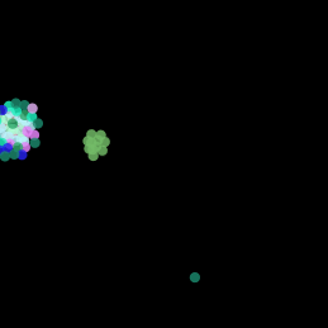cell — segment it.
<instances>
[{
  "instance_id": "6da1fadb",
  "label": "cell",
  "mask_w": 328,
  "mask_h": 328,
  "mask_svg": "<svg viewBox=\"0 0 328 328\" xmlns=\"http://www.w3.org/2000/svg\"><path fill=\"white\" fill-rule=\"evenodd\" d=\"M27 112H28L29 114H37V112H38V106H37V104H33V103L28 104V106H27Z\"/></svg>"
},
{
  "instance_id": "7a4b0ae2",
  "label": "cell",
  "mask_w": 328,
  "mask_h": 328,
  "mask_svg": "<svg viewBox=\"0 0 328 328\" xmlns=\"http://www.w3.org/2000/svg\"><path fill=\"white\" fill-rule=\"evenodd\" d=\"M29 143L32 146V148H37V147H39L41 141H39V138H32V139H29Z\"/></svg>"
},
{
  "instance_id": "3957f363",
  "label": "cell",
  "mask_w": 328,
  "mask_h": 328,
  "mask_svg": "<svg viewBox=\"0 0 328 328\" xmlns=\"http://www.w3.org/2000/svg\"><path fill=\"white\" fill-rule=\"evenodd\" d=\"M105 137H106V136H105L104 131H98V132H96V137H95V139H96V141H99V142L102 143V141L104 139Z\"/></svg>"
},
{
  "instance_id": "277c9868",
  "label": "cell",
  "mask_w": 328,
  "mask_h": 328,
  "mask_svg": "<svg viewBox=\"0 0 328 328\" xmlns=\"http://www.w3.org/2000/svg\"><path fill=\"white\" fill-rule=\"evenodd\" d=\"M9 158H10V153H9V152L4 151V152L0 153V160H1V161H8Z\"/></svg>"
},
{
  "instance_id": "5b68a950",
  "label": "cell",
  "mask_w": 328,
  "mask_h": 328,
  "mask_svg": "<svg viewBox=\"0 0 328 328\" xmlns=\"http://www.w3.org/2000/svg\"><path fill=\"white\" fill-rule=\"evenodd\" d=\"M33 125H34V128H36V129H38V128H41V127L43 125V122H42V119L37 118V119L33 122Z\"/></svg>"
},
{
  "instance_id": "8992f818",
  "label": "cell",
  "mask_w": 328,
  "mask_h": 328,
  "mask_svg": "<svg viewBox=\"0 0 328 328\" xmlns=\"http://www.w3.org/2000/svg\"><path fill=\"white\" fill-rule=\"evenodd\" d=\"M86 137H88L89 139H95V137H96V131H94V129H90V131H88V134H86Z\"/></svg>"
},
{
  "instance_id": "52a82bcc",
  "label": "cell",
  "mask_w": 328,
  "mask_h": 328,
  "mask_svg": "<svg viewBox=\"0 0 328 328\" xmlns=\"http://www.w3.org/2000/svg\"><path fill=\"white\" fill-rule=\"evenodd\" d=\"M12 149L20 152V151H23V145H22V143H19V142H15L14 145H13V148H12Z\"/></svg>"
},
{
  "instance_id": "ba28073f",
  "label": "cell",
  "mask_w": 328,
  "mask_h": 328,
  "mask_svg": "<svg viewBox=\"0 0 328 328\" xmlns=\"http://www.w3.org/2000/svg\"><path fill=\"white\" fill-rule=\"evenodd\" d=\"M190 280H191L193 283H196V281H199V280H200V276H199V274H196V272L191 274V275H190Z\"/></svg>"
},
{
  "instance_id": "9c48e42d",
  "label": "cell",
  "mask_w": 328,
  "mask_h": 328,
  "mask_svg": "<svg viewBox=\"0 0 328 328\" xmlns=\"http://www.w3.org/2000/svg\"><path fill=\"white\" fill-rule=\"evenodd\" d=\"M9 153H10V158H13V160H16V158H19V152H18V151H14V149H12Z\"/></svg>"
},
{
  "instance_id": "30bf717a",
  "label": "cell",
  "mask_w": 328,
  "mask_h": 328,
  "mask_svg": "<svg viewBox=\"0 0 328 328\" xmlns=\"http://www.w3.org/2000/svg\"><path fill=\"white\" fill-rule=\"evenodd\" d=\"M32 138H39V132L37 131V129H34V131H32L29 134V139Z\"/></svg>"
},
{
  "instance_id": "8fae6325",
  "label": "cell",
  "mask_w": 328,
  "mask_h": 328,
  "mask_svg": "<svg viewBox=\"0 0 328 328\" xmlns=\"http://www.w3.org/2000/svg\"><path fill=\"white\" fill-rule=\"evenodd\" d=\"M30 148H32V146H30L29 142H26V143H23V152H28Z\"/></svg>"
},
{
  "instance_id": "7c38bea8",
  "label": "cell",
  "mask_w": 328,
  "mask_h": 328,
  "mask_svg": "<svg viewBox=\"0 0 328 328\" xmlns=\"http://www.w3.org/2000/svg\"><path fill=\"white\" fill-rule=\"evenodd\" d=\"M36 119H37V114H29V113H28V117H27V120H28V122H32V123H33Z\"/></svg>"
},
{
  "instance_id": "4fadbf2b",
  "label": "cell",
  "mask_w": 328,
  "mask_h": 328,
  "mask_svg": "<svg viewBox=\"0 0 328 328\" xmlns=\"http://www.w3.org/2000/svg\"><path fill=\"white\" fill-rule=\"evenodd\" d=\"M15 142H16V141H15L14 137H8V138H6V145H12V146H13Z\"/></svg>"
},
{
  "instance_id": "5bb4252c",
  "label": "cell",
  "mask_w": 328,
  "mask_h": 328,
  "mask_svg": "<svg viewBox=\"0 0 328 328\" xmlns=\"http://www.w3.org/2000/svg\"><path fill=\"white\" fill-rule=\"evenodd\" d=\"M98 153H99V155H102V156H104L105 153H106V147L100 146V148H99V151H98Z\"/></svg>"
},
{
  "instance_id": "9a60e30c",
  "label": "cell",
  "mask_w": 328,
  "mask_h": 328,
  "mask_svg": "<svg viewBox=\"0 0 328 328\" xmlns=\"http://www.w3.org/2000/svg\"><path fill=\"white\" fill-rule=\"evenodd\" d=\"M110 143V139L108 138V137H105L104 139L102 141V146H104V147H108V145Z\"/></svg>"
},
{
  "instance_id": "2e32d148",
  "label": "cell",
  "mask_w": 328,
  "mask_h": 328,
  "mask_svg": "<svg viewBox=\"0 0 328 328\" xmlns=\"http://www.w3.org/2000/svg\"><path fill=\"white\" fill-rule=\"evenodd\" d=\"M98 156H99V153H89V158L91 161H95L98 158Z\"/></svg>"
},
{
  "instance_id": "e0dca14e",
  "label": "cell",
  "mask_w": 328,
  "mask_h": 328,
  "mask_svg": "<svg viewBox=\"0 0 328 328\" xmlns=\"http://www.w3.org/2000/svg\"><path fill=\"white\" fill-rule=\"evenodd\" d=\"M4 146H6V138L0 137V147H4Z\"/></svg>"
},
{
  "instance_id": "ac0fdd59",
  "label": "cell",
  "mask_w": 328,
  "mask_h": 328,
  "mask_svg": "<svg viewBox=\"0 0 328 328\" xmlns=\"http://www.w3.org/2000/svg\"><path fill=\"white\" fill-rule=\"evenodd\" d=\"M4 105H5V108H6V109H9V108H13V102H6V103H5Z\"/></svg>"
},
{
  "instance_id": "d6986e66",
  "label": "cell",
  "mask_w": 328,
  "mask_h": 328,
  "mask_svg": "<svg viewBox=\"0 0 328 328\" xmlns=\"http://www.w3.org/2000/svg\"><path fill=\"white\" fill-rule=\"evenodd\" d=\"M0 114H1V113H0Z\"/></svg>"
}]
</instances>
